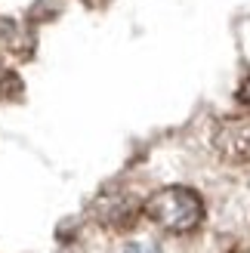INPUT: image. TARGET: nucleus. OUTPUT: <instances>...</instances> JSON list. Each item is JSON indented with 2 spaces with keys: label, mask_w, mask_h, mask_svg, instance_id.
Here are the masks:
<instances>
[{
  "label": "nucleus",
  "mask_w": 250,
  "mask_h": 253,
  "mask_svg": "<svg viewBox=\"0 0 250 253\" xmlns=\"http://www.w3.org/2000/svg\"><path fill=\"white\" fill-rule=\"evenodd\" d=\"M127 253H158L152 244H133V247H127Z\"/></svg>",
  "instance_id": "nucleus-5"
},
{
  "label": "nucleus",
  "mask_w": 250,
  "mask_h": 253,
  "mask_svg": "<svg viewBox=\"0 0 250 253\" xmlns=\"http://www.w3.org/2000/svg\"><path fill=\"white\" fill-rule=\"evenodd\" d=\"M139 204L136 201H130L127 195H108L99 201V222L108 225V229H130V225L136 222V216H139Z\"/></svg>",
  "instance_id": "nucleus-3"
},
{
  "label": "nucleus",
  "mask_w": 250,
  "mask_h": 253,
  "mask_svg": "<svg viewBox=\"0 0 250 253\" xmlns=\"http://www.w3.org/2000/svg\"><path fill=\"white\" fill-rule=\"evenodd\" d=\"M238 102L244 105V108H250V74L241 81V86H238Z\"/></svg>",
  "instance_id": "nucleus-4"
},
{
  "label": "nucleus",
  "mask_w": 250,
  "mask_h": 253,
  "mask_svg": "<svg viewBox=\"0 0 250 253\" xmlns=\"http://www.w3.org/2000/svg\"><path fill=\"white\" fill-rule=\"evenodd\" d=\"M142 213L170 235H189L204 222V201L189 185H167L145 201Z\"/></svg>",
  "instance_id": "nucleus-1"
},
{
  "label": "nucleus",
  "mask_w": 250,
  "mask_h": 253,
  "mask_svg": "<svg viewBox=\"0 0 250 253\" xmlns=\"http://www.w3.org/2000/svg\"><path fill=\"white\" fill-rule=\"evenodd\" d=\"M213 145L226 161L244 164L250 161V121L247 118H226L213 133Z\"/></svg>",
  "instance_id": "nucleus-2"
}]
</instances>
